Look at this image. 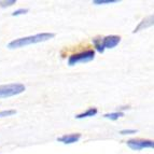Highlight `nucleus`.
Listing matches in <instances>:
<instances>
[{"label": "nucleus", "instance_id": "nucleus-8", "mask_svg": "<svg viewBox=\"0 0 154 154\" xmlns=\"http://www.w3.org/2000/svg\"><path fill=\"white\" fill-rule=\"evenodd\" d=\"M98 110L97 108H88L86 111H84V112L82 113H79V114H77L75 116V119H78V120H81V119H84V118H92V116H95L96 114H97Z\"/></svg>", "mask_w": 154, "mask_h": 154}, {"label": "nucleus", "instance_id": "nucleus-3", "mask_svg": "<svg viewBox=\"0 0 154 154\" xmlns=\"http://www.w3.org/2000/svg\"><path fill=\"white\" fill-rule=\"evenodd\" d=\"M94 58H95V51L94 50H86V51L72 54L68 58V65L75 66V65L81 64V63H90Z\"/></svg>", "mask_w": 154, "mask_h": 154}, {"label": "nucleus", "instance_id": "nucleus-10", "mask_svg": "<svg viewBox=\"0 0 154 154\" xmlns=\"http://www.w3.org/2000/svg\"><path fill=\"white\" fill-rule=\"evenodd\" d=\"M124 116V113L122 111H116V112H111V113H106L103 118L106 119H109V120H112V121H116L118 120L119 118H121V116Z\"/></svg>", "mask_w": 154, "mask_h": 154}, {"label": "nucleus", "instance_id": "nucleus-12", "mask_svg": "<svg viewBox=\"0 0 154 154\" xmlns=\"http://www.w3.org/2000/svg\"><path fill=\"white\" fill-rule=\"evenodd\" d=\"M15 3L16 0H0V7L1 8H8V7H11Z\"/></svg>", "mask_w": 154, "mask_h": 154}, {"label": "nucleus", "instance_id": "nucleus-9", "mask_svg": "<svg viewBox=\"0 0 154 154\" xmlns=\"http://www.w3.org/2000/svg\"><path fill=\"white\" fill-rule=\"evenodd\" d=\"M93 44H94L97 52H99V53H103L105 52V48H103V38H99V37L94 38L93 39Z\"/></svg>", "mask_w": 154, "mask_h": 154}, {"label": "nucleus", "instance_id": "nucleus-1", "mask_svg": "<svg viewBox=\"0 0 154 154\" xmlns=\"http://www.w3.org/2000/svg\"><path fill=\"white\" fill-rule=\"evenodd\" d=\"M54 37H55V33L53 32H41V33L33 35V36L14 39V40H12V41L8 43V49L14 50V49H20V48H24V46H27V45H31V44L41 43V42H45L48 40H51Z\"/></svg>", "mask_w": 154, "mask_h": 154}, {"label": "nucleus", "instance_id": "nucleus-15", "mask_svg": "<svg viewBox=\"0 0 154 154\" xmlns=\"http://www.w3.org/2000/svg\"><path fill=\"white\" fill-rule=\"evenodd\" d=\"M137 131L136 129H122L120 131L121 135H131V134H136Z\"/></svg>", "mask_w": 154, "mask_h": 154}, {"label": "nucleus", "instance_id": "nucleus-2", "mask_svg": "<svg viewBox=\"0 0 154 154\" xmlns=\"http://www.w3.org/2000/svg\"><path fill=\"white\" fill-rule=\"evenodd\" d=\"M25 85L22 83H10V84L0 85V99L16 96L25 92Z\"/></svg>", "mask_w": 154, "mask_h": 154}, {"label": "nucleus", "instance_id": "nucleus-6", "mask_svg": "<svg viewBox=\"0 0 154 154\" xmlns=\"http://www.w3.org/2000/svg\"><path fill=\"white\" fill-rule=\"evenodd\" d=\"M121 42V37L116 36V35H111V36H107L103 38V48L106 49H113L116 48L119 43Z\"/></svg>", "mask_w": 154, "mask_h": 154}, {"label": "nucleus", "instance_id": "nucleus-5", "mask_svg": "<svg viewBox=\"0 0 154 154\" xmlns=\"http://www.w3.org/2000/svg\"><path fill=\"white\" fill-rule=\"evenodd\" d=\"M152 26H154V14L146 16L141 22H139V24L136 26V28L133 30V32L134 33L139 32V31L144 30V29H146V28H150Z\"/></svg>", "mask_w": 154, "mask_h": 154}, {"label": "nucleus", "instance_id": "nucleus-13", "mask_svg": "<svg viewBox=\"0 0 154 154\" xmlns=\"http://www.w3.org/2000/svg\"><path fill=\"white\" fill-rule=\"evenodd\" d=\"M15 110H5L0 112V118H5V116H11L13 114H15Z\"/></svg>", "mask_w": 154, "mask_h": 154}, {"label": "nucleus", "instance_id": "nucleus-11", "mask_svg": "<svg viewBox=\"0 0 154 154\" xmlns=\"http://www.w3.org/2000/svg\"><path fill=\"white\" fill-rule=\"evenodd\" d=\"M116 2H119V0H94V1H93L94 5H111V3H116Z\"/></svg>", "mask_w": 154, "mask_h": 154}, {"label": "nucleus", "instance_id": "nucleus-14", "mask_svg": "<svg viewBox=\"0 0 154 154\" xmlns=\"http://www.w3.org/2000/svg\"><path fill=\"white\" fill-rule=\"evenodd\" d=\"M28 11H29L28 9H18V10L14 11L12 13V16H18V15H22V14H26Z\"/></svg>", "mask_w": 154, "mask_h": 154}, {"label": "nucleus", "instance_id": "nucleus-4", "mask_svg": "<svg viewBox=\"0 0 154 154\" xmlns=\"http://www.w3.org/2000/svg\"><path fill=\"white\" fill-rule=\"evenodd\" d=\"M129 149L134 151H140L142 149H154V140L149 139H129L126 142Z\"/></svg>", "mask_w": 154, "mask_h": 154}, {"label": "nucleus", "instance_id": "nucleus-7", "mask_svg": "<svg viewBox=\"0 0 154 154\" xmlns=\"http://www.w3.org/2000/svg\"><path fill=\"white\" fill-rule=\"evenodd\" d=\"M81 134L75 133V134H68V135H63V136L58 137L57 138V141L62 142L64 144H71V143H75L81 139Z\"/></svg>", "mask_w": 154, "mask_h": 154}]
</instances>
